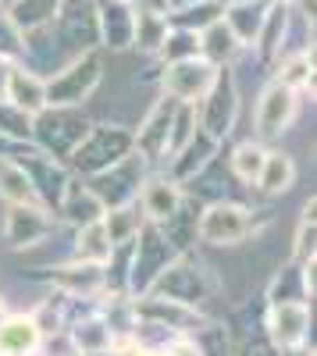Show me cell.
<instances>
[{
	"instance_id": "2",
	"label": "cell",
	"mask_w": 317,
	"mask_h": 356,
	"mask_svg": "<svg viewBox=\"0 0 317 356\" xmlns=\"http://www.w3.org/2000/svg\"><path fill=\"white\" fill-rule=\"evenodd\" d=\"M253 232V218L239 203H214L200 218V239L211 246H236Z\"/></svg>"
},
{
	"instance_id": "23",
	"label": "cell",
	"mask_w": 317,
	"mask_h": 356,
	"mask_svg": "<svg viewBox=\"0 0 317 356\" xmlns=\"http://www.w3.org/2000/svg\"><path fill=\"white\" fill-rule=\"evenodd\" d=\"M275 82H282L285 89H303V86H310L314 82V54L310 50H300V54H293L289 61H285V68L278 72V79Z\"/></svg>"
},
{
	"instance_id": "7",
	"label": "cell",
	"mask_w": 317,
	"mask_h": 356,
	"mask_svg": "<svg viewBox=\"0 0 317 356\" xmlns=\"http://www.w3.org/2000/svg\"><path fill=\"white\" fill-rule=\"evenodd\" d=\"M175 111H179V100H161L150 118H147V125L139 129L136 136V150L147 157V161H164L168 154V143H171V122H175Z\"/></svg>"
},
{
	"instance_id": "28",
	"label": "cell",
	"mask_w": 317,
	"mask_h": 356,
	"mask_svg": "<svg viewBox=\"0 0 317 356\" xmlns=\"http://www.w3.org/2000/svg\"><path fill=\"white\" fill-rule=\"evenodd\" d=\"M11 72H15V65L8 61V57H0V100H4V93H8V79H11Z\"/></svg>"
},
{
	"instance_id": "8",
	"label": "cell",
	"mask_w": 317,
	"mask_h": 356,
	"mask_svg": "<svg viewBox=\"0 0 317 356\" xmlns=\"http://www.w3.org/2000/svg\"><path fill=\"white\" fill-rule=\"evenodd\" d=\"M47 232H50V218L43 207H36V203H15L11 207L8 225H4V235L11 246H36Z\"/></svg>"
},
{
	"instance_id": "1",
	"label": "cell",
	"mask_w": 317,
	"mask_h": 356,
	"mask_svg": "<svg viewBox=\"0 0 317 356\" xmlns=\"http://www.w3.org/2000/svg\"><path fill=\"white\" fill-rule=\"evenodd\" d=\"M100 82V61L93 54H79L75 61L47 86V107H72L90 97V89Z\"/></svg>"
},
{
	"instance_id": "20",
	"label": "cell",
	"mask_w": 317,
	"mask_h": 356,
	"mask_svg": "<svg viewBox=\"0 0 317 356\" xmlns=\"http://www.w3.org/2000/svg\"><path fill=\"white\" fill-rule=\"evenodd\" d=\"M111 253H114V250H111V243H107L100 221L79 228V239H75V260H79V264H104V260H111Z\"/></svg>"
},
{
	"instance_id": "10",
	"label": "cell",
	"mask_w": 317,
	"mask_h": 356,
	"mask_svg": "<svg viewBox=\"0 0 317 356\" xmlns=\"http://www.w3.org/2000/svg\"><path fill=\"white\" fill-rule=\"evenodd\" d=\"M4 100L11 107H18L22 114H43L47 111V82L36 75V72H25V68H15L11 79H8V93Z\"/></svg>"
},
{
	"instance_id": "5",
	"label": "cell",
	"mask_w": 317,
	"mask_h": 356,
	"mask_svg": "<svg viewBox=\"0 0 317 356\" xmlns=\"http://www.w3.org/2000/svg\"><path fill=\"white\" fill-rule=\"evenodd\" d=\"M293 118H296V93L285 89L282 82H271L261 93V104H257V136L275 139L293 125Z\"/></svg>"
},
{
	"instance_id": "6",
	"label": "cell",
	"mask_w": 317,
	"mask_h": 356,
	"mask_svg": "<svg viewBox=\"0 0 317 356\" xmlns=\"http://www.w3.org/2000/svg\"><path fill=\"white\" fill-rule=\"evenodd\" d=\"M196 114L204 118V129H207L211 139H218V136L228 132V125H232V118H236V86H232V75H228V72L221 75L218 72L214 86L207 89V97L200 100Z\"/></svg>"
},
{
	"instance_id": "21",
	"label": "cell",
	"mask_w": 317,
	"mask_h": 356,
	"mask_svg": "<svg viewBox=\"0 0 317 356\" xmlns=\"http://www.w3.org/2000/svg\"><path fill=\"white\" fill-rule=\"evenodd\" d=\"M0 200H8L11 207L15 203H36V189L29 182L25 168H18V164L0 168Z\"/></svg>"
},
{
	"instance_id": "14",
	"label": "cell",
	"mask_w": 317,
	"mask_h": 356,
	"mask_svg": "<svg viewBox=\"0 0 317 356\" xmlns=\"http://www.w3.org/2000/svg\"><path fill=\"white\" fill-rule=\"evenodd\" d=\"M100 228H104V235H107L111 250H114V246H125V243L136 239L139 228H143V211H139L136 203L111 207V211H104V218H100Z\"/></svg>"
},
{
	"instance_id": "25",
	"label": "cell",
	"mask_w": 317,
	"mask_h": 356,
	"mask_svg": "<svg viewBox=\"0 0 317 356\" xmlns=\"http://www.w3.org/2000/svg\"><path fill=\"white\" fill-rule=\"evenodd\" d=\"M161 54L168 57L171 65H175V61H189V57H196V54H200V40H196V33L175 29V33H168V40H164Z\"/></svg>"
},
{
	"instance_id": "22",
	"label": "cell",
	"mask_w": 317,
	"mask_h": 356,
	"mask_svg": "<svg viewBox=\"0 0 317 356\" xmlns=\"http://www.w3.org/2000/svg\"><path fill=\"white\" fill-rule=\"evenodd\" d=\"M264 157H268V150L261 143H239L236 146V154H232V171H236V178L239 182H257V175H261V168H264Z\"/></svg>"
},
{
	"instance_id": "27",
	"label": "cell",
	"mask_w": 317,
	"mask_h": 356,
	"mask_svg": "<svg viewBox=\"0 0 317 356\" xmlns=\"http://www.w3.org/2000/svg\"><path fill=\"white\" fill-rule=\"evenodd\" d=\"M15 54H25V36L8 18V8H0V57H15Z\"/></svg>"
},
{
	"instance_id": "15",
	"label": "cell",
	"mask_w": 317,
	"mask_h": 356,
	"mask_svg": "<svg viewBox=\"0 0 317 356\" xmlns=\"http://www.w3.org/2000/svg\"><path fill=\"white\" fill-rule=\"evenodd\" d=\"M132 8L125 4V0H111V4L97 15V29L104 33V40H107V47H114V50H122V47H129L132 43Z\"/></svg>"
},
{
	"instance_id": "16",
	"label": "cell",
	"mask_w": 317,
	"mask_h": 356,
	"mask_svg": "<svg viewBox=\"0 0 317 356\" xmlns=\"http://www.w3.org/2000/svg\"><path fill=\"white\" fill-rule=\"evenodd\" d=\"M65 0H11L8 8V18L15 22V29L25 36V33H36V29H43L57 11H61Z\"/></svg>"
},
{
	"instance_id": "11",
	"label": "cell",
	"mask_w": 317,
	"mask_h": 356,
	"mask_svg": "<svg viewBox=\"0 0 317 356\" xmlns=\"http://www.w3.org/2000/svg\"><path fill=\"white\" fill-rule=\"evenodd\" d=\"M182 207V193L171 178H150L139 193V211L150 221H168Z\"/></svg>"
},
{
	"instance_id": "13",
	"label": "cell",
	"mask_w": 317,
	"mask_h": 356,
	"mask_svg": "<svg viewBox=\"0 0 317 356\" xmlns=\"http://www.w3.org/2000/svg\"><path fill=\"white\" fill-rule=\"evenodd\" d=\"M40 324L36 317H8L0 324V356H29L40 346Z\"/></svg>"
},
{
	"instance_id": "18",
	"label": "cell",
	"mask_w": 317,
	"mask_h": 356,
	"mask_svg": "<svg viewBox=\"0 0 317 356\" xmlns=\"http://www.w3.org/2000/svg\"><path fill=\"white\" fill-rule=\"evenodd\" d=\"M164 40H168V15H157V11L143 8L132 18V43L143 54H157L164 47Z\"/></svg>"
},
{
	"instance_id": "3",
	"label": "cell",
	"mask_w": 317,
	"mask_h": 356,
	"mask_svg": "<svg viewBox=\"0 0 317 356\" xmlns=\"http://www.w3.org/2000/svg\"><path fill=\"white\" fill-rule=\"evenodd\" d=\"M218 79V68L211 61H204V57H189V61H175L168 72H164V89L171 100L179 104H200L207 97V89L214 86Z\"/></svg>"
},
{
	"instance_id": "4",
	"label": "cell",
	"mask_w": 317,
	"mask_h": 356,
	"mask_svg": "<svg viewBox=\"0 0 317 356\" xmlns=\"http://www.w3.org/2000/svg\"><path fill=\"white\" fill-rule=\"evenodd\" d=\"M132 139L125 132H114V129H97L93 136H82V143L75 146V164L86 171H107L118 161H125Z\"/></svg>"
},
{
	"instance_id": "12",
	"label": "cell",
	"mask_w": 317,
	"mask_h": 356,
	"mask_svg": "<svg viewBox=\"0 0 317 356\" xmlns=\"http://www.w3.org/2000/svg\"><path fill=\"white\" fill-rule=\"evenodd\" d=\"M268 11H271V0H243V4H232V11L225 15V25L232 29L236 40L246 47V43H257Z\"/></svg>"
},
{
	"instance_id": "24",
	"label": "cell",
	"mask_w": 317,
	"mask_h": 356,
	"mask_svg": "<svg viewBox=\"0 0 317 356\" xmlns=\"http://www.w3.org/2000/svg\"><path fill=\"white\" fill-rule=\"evenodd\" d=\"M65 214H68V221H75L79 228L82 225H93V221H100L104 218V203L90 193V189H75L72 196H68V203H65Z\"/></svg>"
},
{
	"instance_id": "19",
	"label": "cell",
	"mask_w": 317,
	"mask_h": 356,
	"mask_svg": "<svg viewBox=\"0 0 317 356\" xmlns=\"http://www.w3.org/2000/svg\"><path fill=\"white\" fill-rule=\"evenodd\" d=\"M293 178H296V164L289 154H268L261 175H257V186H261V193H285L293 186Z\"/></svg>"
},
{
	"instance_id": "26",
	"label": "cell",
	"mask_w": 317,
	"mask_h": 356,
	"mask_svg": "<svg viewBox=\"0 0 317 356\" xmlns=\"http://www.w3.org/2000/svg\"><path fill=\"white\" fill-rule=\"evenodd\" d=\"M29 132H33V118H29V114H22L18 107H11L8 100L4 104H0V136H29Z\"/></svg>"
},
{
	"instance_id": "9",
	"label": "cell",
	"mask_w": 317,
	"mask_h": 356,
	"mask_svg": "<svg viewBox=\"0 0 317 356\" xmlns=\"http://www.w3.org/2000/svg\"><path fill=\"white\" fill-rule=\"evenodd\" d=\"M268 328L275 335V342L285 349V346H300L307 328H310V310L307 303L300 300H285V303H275L271 307V317H268Z\"/></svg>"
},
{
	"instance_id": "17",
	"label": "cell",
	"mask_w": 317,
	"mask_h": 356,
	"mask_svg": "<svg viewBox=\"0 0 317 356\" xmlns=\"http://www.w3.org/2000/svg\"><path fill=\"white\" fill-rule=\"evenodd\" d=\"M196 40H200V54H204V61H211V65H221V61H228V57H236L243 50V43L236 40V33L225 25V18H218L214 25H207Z\"/></svg>"
}]
</instances>
